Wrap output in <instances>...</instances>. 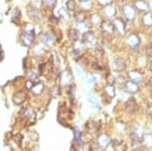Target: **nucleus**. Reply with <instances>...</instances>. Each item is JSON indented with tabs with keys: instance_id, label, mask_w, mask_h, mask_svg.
<instances>
[{
	"instance_id": "nucleus-3",
	"label": "nucleus",
	"mask_w": 152,
	"mask_h": 151,
	"mask_svg": "<svg viewBox=\"0 0 152 151\" xmlns=\"http://www.w3.org/2000/svg\"><path fill=\"white\" fill-rule=\"evenodd\" d=\"M112 66H113V69L117 72H121V71H124L126 69V62H125L124 59L122 58H115L113 60V63H112Z\"/></svg>"
},
{
	"instance_id": "nucleus-33",
	"label": "nucleus",
	"mask_w": 152,
	"mask_h": 151,
	"mask_svg": "<svg viewBox=\"0 0 152 151\" xmlns=\"http://www.w3.org/2000/svg\"><path fill=\"white\" fill-rule=\"evenodd\" d=\"M97 1L99 2L100 4H102V5H110V4L112 3L113 2V0H97Z\"/></svg>"
},
{
	"instance_id": "nucleus-6",
	"label": "nucleus",
	"mask_w": 152,
	"mask_h": 151,
	"mask_svg": "<svg viewBox=\"0 0 152 151\" xmlns=\"http://www.w3.org/2000/svg\"><path fill=\"white\" fill-rule=\"evenodd\" d=\"M113 23H114L115 30H116L121 36H124L125 33H126V24H125V21L123 19L116 18Z\"/></svg>"
},
{
	"instance_id": "nucleus-28",
	"label": "nucleus",
	"mask_w": 152,
	"mask_h": 151,
	"mask_svg": "<svg viewBox=\"0 0 152 151\" xmlns=\"http://www.w3.org/2000/svg\"><path fill=\"white\" fill-rule=\"evenodd\" d=\"M91 21L92 23L95 24V26H97V24H102V18H100V15H99V14H94L91 18Z\"/></svg>"
},
{
	"instance_id": "nucleus-19",
	"label": "nucleus",
	"mask_w": 152,
	"mask_h": 151,
	"mask_svg": "<svg viewBox=\"0 0 152 151\" xmlns=\"http://www.w3.org/2000/svg\"><path fill=\"white\" fill-rule=\"evenodd\" d=\"M116 7L114 5H112V4H110V5H107L104 8V13L107 16H110V18H114L115 15H116Z\"/></svg>"
},
{
	"instance_id": "nucleus-34",
	"label": "nucleus",
	"mask_w": 152,
	"mask_h": 151,
	"mask_svg": "<svg viewBox=\"0 0 152 151\" xmlns=\"http://www.w3.org/2000/svg\"><path fill=\"white\" fill-rule=\"evenodd\" d=\"M96 81V77L94 76V75H90L89 77L87 78V83H94V82Z\"/></svg>"
},
{
	"instance_id": "nucleus-25",
	"label": "nucleus",
	"mask_w": 152,
	"mask_h": 151,
	"mask_svg": "<svg viewBox=\"0 0 152 151\" xmlns=\"http://www.w3.org/2000/svg\"><path fill=\"white\" fill-rule=\"evenodd\" d=\"M88 101H89V104H91L94 108L95 109H100V107H99V101H97V99L95 98L94 96H88Z\"/></svg>"
},
{
	"instance_id": "nucleus-12",
	"label": "nucleus",
	"mask_w": 152,
	"mask_h": 151,
	"mask_svg": "<svg viewBox=\"0 0 152 151\" xmlns=\"http://www.w3.org/2000/svg\"><path fill=\"white\" fill-rule=\"evenodd\" d=\"M111 143V139H110V137L107 135H105V134H102V135L99 136V138H97V144H99L100 147H107V145Z\"/></svg>"
},
{
	"instance_id": "nucleus-27",
	"label": "nucleus",
	"mask_w": 152,
	"mask_h": 151,
	"mask_svg": "<svg viewBox=\"0 0 152 151\" xmlns=\"http://www.w3.org/2000/svg\"><path fill=\"white\" fill-rule=\"evenodd\" d=\"M71 78H72V77H71V74L69 72H63L62 75H61V81H64V80H65L66 83L70 82Z\"/></svg>"
},
{
	"instance_id": "nucleus-40",
	"label": "nucleus",
	"mask_w": 152,
	"mask_h": 151,
	"mask_svg": "<svg viewBox=\"0 0 152 151\" xmlns=\"http://www.w3.org/2000/svg\"><path fill=\"white\" fill-rule=\"evenodd\" d=\"M150 70H151V72H152V62H151V64H150Z\"/></svg>"
},
{
	"instance_id": "nucleus-39",
	"label": "nucleus",
	"mask_w": 152,
	"mask_h": 151,
	"mask_svg": "<svg viewBox=\"0 0 152 151\" xmlns=\"http://www.w3.org/2000/svg\"><path fill=\"white\" fill-rule=\"evenodd\" d=\"M79 1L81 2V3H83V2H88L89 0H79Z\"/></svg>"
},
{
	"instance_id": "nucleus-36",
	"label": "nucleus",
	"mask_w": 152,
	"mask_h": 151,
	"mask_svg": "<svg viewBox=\"0 0 152 151\" xmlns=\"http://www.w3.org/2000/svg\"><path fill=\"white\" fill-rule=\"evenodd\" d=\"M39 69H40L41 73H43V72H44V69H45V64H42L41 66L39 67Z\"/></svg>"
},
{
	"instance_id": "nucleus-18",
	"label": "nucleus",
	"mask_w": 152,
	"mask_h": 151,
	"mask_svg": "<svg viewBox=\"0 0 152 151\" xmlns=\"http://www.w3.org/2000/svg\"><path fill=\"white\" fill-rule=\"evenodd\" d=\"M142 23L145 26H152V12H146L142 18Z\"/></svg>"
},
{
	"instance_id": "nucleus-32",
	"label": "nucleus",
	"mask_w": 152,
	"mask_h": 151,
	"mask_svg": "<svg viewBox=\"0 0 152 151\" xmlns=\"http://www.w3.org/2000/svg\"><path fill=\"white\" fill-rule=\"evenodd\" d=\"M107 84H114L115 82V77L113 76L112 74H109L107 77Z\"/></svg>"
},
{
	"instance_id": "nucleus-35",
	"label": "nucleus",
	"mask_w": 152,
	"mask_h": 151,
	"mask_svg": "<svg viewBox=\"0 0 152 151\" xmlns=\"http://www.w3.org/2000/svg\"><path fill=\"white\" fill-rule=\"evenodd\" d=\"M28 78H29V80L33 79V81H34L35 79L38 78V75H37L35 72H29L28 73Z\"/></svg>"
},
{
	"instance_id": "nucleus-41",
	"label": "nucleus",
	"mask_w": 152,
	"mask_h": 151,
	"mask_svg": "<svg viewBox=\"0 0 152 151\" xmlns=\"http://www.w3.org/2000/svg\"><path fill=\"white\" fill-rule=\"evenodd\" d=\"M0 51H1V46H0Z\"/></svg>"
},
{
	"instance_id": "nucleus-9",
	"label": "nucleus",
	"mask_w": 152,
	"mask_h": 151,
	"mask_svg": "<svg viewBox=\"0 0 152 151\" xmlns=\"http://www.w3.org/2000/svg\"><path fill=\"white\" fill-rule=\"evenodd\" d=\"M135 9H138L139 11H145L148 12L149 11V4L148 2H146L145 0H136L134 3Z\"/></svg>"
},
{
	"instance_id": "nucleus-17",
	"label": "nucleus",
	"mask_w": 152,
	"mask_h": 151,
	"mask_svg": "<svg viewBox=\"0 0 152 151\" xmlns=\"http://www.w3.org/2000/svg\"><path fill=\"white\" fill-rule=\"evenodd\" d=\"M28 15L31 16L33 19H35L37 21H40L42 19V14L41 12L36 8H31L28 9Z\"/></svg>"
},
{
	"instance_id": "nucleus-1",
	"label": "nucleus",
	"mask_w": 152,
	"mask_h": 151,
	"mask_svg": "<svg viewBox=\"0 0 152 151\" xmlns=\"http://www.w3.org/2000/svg\"><path fill=\"white\" fill-rule=\"evenodd\" d=\"M122 10H123L124 16L128 20H133L136 18V9H135V7L130 5V4H125L123 8H122Z\"/></svg>"
},
{
	"instance_id": "nucleus-11",
	"label": "nucleus",
	"mask_w": 152,
	"mask_h": 151,
	"mask_svg": "<svg viewBox=\"0 0 152 151\" xmlns=\"http://www.w3.org/2000/svg\"><path fill=\"white\" fill-rule=\"evenodd\" d=\"M42 41H43V43L46 44L48 47H52L56 42V39H55V36H54V35H52L51 33H47L42 36Z\"/></svg>"
},
{
	"instance_id": "nucleus-2",
	"label": "nucleus",
	"mask_w": 152,
	"mask_h": 151,
	"mask_svg": "<svg viewBox=\"0 0 152 151\" xmlns=\"http://www.w3.org/2000/svg\"><path fill=\"white\" fill-rule=\"evenodd\" d=\"M127 44L131 49H136L140 45V36L137 34H130L127 38Z\"/></svg>"
},
{
	"instance_id": "nucleus-10",
	"label": "nucleus",
	"mask_w": 152,
	"mask_h": 151,
	"mask_svg": "<svg viewBox=\"0 0 152 151\" xmlns=\"http://www.w3.org/2000/svg\"><path fill=\"white\" fill-rule=\"evenodd\" d=\"M125 108H126V111L128 112L129 114H134L135 112L137 111L138 107H137V104L133 97H130L128 99V101L126 103V104H125Z\"/></svg>"
},
{
	"instance_id": "nucleus-31",
	"label": "nucleus",
	"mask_w": 152,
	"mask_h": 151,
	"mask_svg": "<svg viewBox=\"0 0 152 151\" xmlns=\"http://www.w3.org/2000/svg\"><path fill=\"white\" fill-rule=\"evenodd\" d=\"M24 116L28 117V118H31V117H34V115H35V112H34V109L31 108H26V109H24Z\"/></svg>"
},
{
	"instance_id": "nucleus-30",
	"label": "nucleus",
	"mask_w": 152,
	"mask_h": 151,
	"mask_svg": "<svg viewBox=\"0 0 152 151\" xmlns=\"http://www.w3.org/2000/svg\"><path fill=\"white\" fill-rule=\"evenodd\" d=\"M74 136H75V141H77L79 144H81V136H82V134L77 128L74 130Z\"/></svg>"
},
{
	"instance_id": "nucleus-24",
	"label": "nucleus",
	"mask_w": 152,
	"mask_h": 151,
	"mask_svg": "<svg viewBox=\"0 0 152 151\" xmlns=\"http://www.w3.org/2000/svg\"><path fill=\"white\" fill-rule=\"evenodd\" d=\"M68 11H69V10H68L67 8H65V7H62V8L59 10V14H60V15L65 19V20H68V19L70 18L69 12H68Z\"/></svg>"
},
{
	"instance_id": "nucleus-5",
	"label": "nucleus",
	"mask_w": 152,
	"mask_h": 151,
	"mask_svg": "<svg viewBox=\"0 0 152 151\" xmlns=\"http://www.w3.org/2000/svg\"><path fill=\"white\" fill-rule=\"evenodd\" d=\"M34 40H35V34H34V31H24L23 36H21L23 44L24 46H28V47L34 43Z\"/></svg>"
},
{
	"instance_id": "nucleus-37",
	"label": "nucleus",
	"mask_w": 152,
	"mask_h": 151,
	"mask_svg": "<svg viewBox=\"0 0 152 151\" xmlns=\"http://www.w3.org/2000/svg\"><path fill=\"white\" fill-rule=\"evenodd\" d=\"M51 20L55 21V23H58V18H53V15H52V18H51Z\"/></svg>"
},
{
	"instance_id": "nucleus-16",
	"label": "nucleus",
	"mask_w": 152,
	"mask_h": 151,
	"mask_svg": "<svg viewBox=\"0 0 152 151\" xmlns=\"http://www.w3.org/2000/svg\"><path fill=\"white\" fill-rule=\"evenodd\" d=\"M44 88H45L44 84L42 83V82H38V83H34V85L31 86V92H33L34 94L39 96V94H41L42 92L44 91Z\"/></svg>"
},
{
	"instance_id": "nucleus-13",
	"label": "nucleus",
	"mask_w": 152,
	"mask_h": 151,
	"mask_svg": "<svg viewBox=\"0 0 152 151\" xmlns=\"http://www.w3.org/2000/svg\"><path fill=\"white\" fill-rule=\"evenodd\" d=\"M100 26H102V31H105V33H107V34H114L115 33L114 23H111V21H109V20L104 21V20H102V23Z\"/></svg>"
},
{
	"instance_id": "nucleus-38",
	"label": "nucleus",
	"mask_w": 152,
	"mask_h": 151,
	"mask_svg": "<svg viewBox=\"0 0 152 151\" xmlns=\"http://www.w3.org/2000/svg\"><path fill=\"white\" fill-rule=\"evenodd\" d=\"M148 84L150 85V86L152 87V77H150V79H149V81H148Z\"/></svg>"
},
{
	"instance_id": "nucleus-20",
	"label": "nucleus",
	"mask_w": 152,
	"mask_h": 151,
	"mask_svg": "<svg viewBox=\"0 0 152 151\" xmlns=\"http://www.w3.org/2000/svg\"><path fill=\"white\" fill-rule=\"evenodd\" d=\"M104 92L110 98H113L116 96V91H115V87L114 84H107V86L104 87Z\"/></svg>"
},
{
	"instance_id": "nucleus-7",
	"label": "nucleus",
	"mask_w": 152,
	"mask_h": 151,
	"mask_svg": "<svg viewBox=\"0 0 152 151\" xmlns=\"http://www.w3.org/2000/svg\"><path fill=\"white\" fill-rule=\"evenodd\" d=\"M84 50V42L83 40H76L73 42V52L72 55L74 56H79L81 54V52Z\"/></svg>"
},
{
	"instance_id": "nucleus-4",
	"label": "nucleus",
	"mask_w": 152,
	"mask_h": 151,
	"mask_svg": "<svg viewBox=\"0 0 152 151\" xmlns=\"http://www.w3.org/2000/svg\"><path fill=\"white\" fill-rule=\"evenodd\" d=\"M124 89H125V91H127L128 93L134 94L139 91V85L133 81H131V80H128V81L125 82Z\"/></svg>"
},
{
	"instance_id": "nucleus-15",
	"label": "nucleus",
	"mask_w": 152,
	"mask_h": 151,
	"mask_svg": "<svg viewBox=\"0 0 152 151\" xmlns=\"http://www.w3.org/2000/svg\"><path fill=\"white\" fill-rule=\"evenodd\" d=\"M83 42L88 43L90 45H94L95 44V36L92 31H87L85 33H83Z\"/></svg>"
},
{
	"instance_id": "nucleus-14",
	"label": "nucleus",
	"mask_w": 152,
	"mask_h": 151,
	"mask_svg": "<svg viewBox=\"0 0 152 151\" xmlns=\"http://www.w3.org/2000/svg\"><path fill=\"white\" fill-rule=\"evenodd\" d=\"M26 98V94L24 91H18L13 96V103L15 104H21Z\"/></svg>"
},
{
	"instance_id": "nucleus-8",
	"label": "nucleus",
	"mask_w": 152,
	"mask_h": 151,
	"mask_svg": "<svg viewBox=\"0 0 152 151\" xmlns=\"http://www.w3.org/2000/svg\"><path fill=\"white\" fill-rule=\"evenodd\" d=\"M128 76H129V79L131 81L135 82V83H140V82L143 80V74L138 71V70H132L128 73Z\"/></svg>"
},
{
	"instance_id": "nucleus-21",
	"label": "nucleus",
	"mask_w": 152,
	"mask_h": 151,
	"mask_svg": "<svg viewBox=\"0 0 152 151\" xmlns=\"http://www.w3.org/2000/svg\"><path fill=\"white\" fill-rule=\"evenodd\" d=\"M142 143L147 147H152V135L151 134H146L142 138Z\"/></svg>"
},
{
	"instance_id": "nucleus-23",
	"label": "nucleus",
	"mask_w": 152,
	"mask_h": 151,
	"mask_svg": "<svg viewBox=\"0 0 152 151\" xmlns=\"http://www.w3.org/2000/svg\"><path fill=\"white\" fill-rule=\"evenodd\" d=\"M68 36L72 42H74L78 39V31L75 30V28H70L69 33H68Z\"/></svg>"
},
{
	"instance_id": "nucleus-26",
	"label": "nucleus",
	"mask_w": 152,
	"mask_h": 151,
	"mask_svg": "<svg viewBox=\"0 0 152 151\" xmlns=\"http://www.w3.org/2000/svg\"><path fill=\"white\" fill-rule=\"evenodd\" d=\"M43 4L49 8H54L57 4V0H43Z\"/></svg>"
},
{
	"instance_id": "nucleus-29",
	"label": "nucleus",
	"mask_w": 152,
	"mask_h": 151,
	"mask_svg": "<svg viewBox=\"0 0 152 151\" xmlns=\"http://www.w3.org/2000/svg\"><path fill=\"white\" fill-rule=\"evenodd\" d=\"M75 1L74 0H68L67 3H66V8L69 11H73L75 9Z\"/></svg>"
},
{
	"instance_id": "nucleus-22",
	"label": "nucleus",
	"mask_w": 152,
	"mask_h": 151,
	"mask_svg": "<svg viewBox=\"0 0 152 151\" xmlns=\"http://www.w3.org/2000/svg\"><path fill=\"white\" fill-rule=\"evenodd\" d=\"M86 127H88V131L91 133H95L99 131V124L95 123V122H89V123H87Z\"/></svg>"
}]
</instances>
